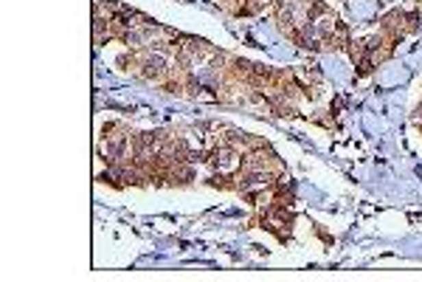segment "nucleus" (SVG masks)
<instances>
[{"instance_id": "obj_2", "label": "nucleus", "mask_w": 422, "mask_h": 282, "mask_svg": "<svg viewBox=\"0 0 422 282\" xmlns=\"http://www.w3.org/2000/svg\"><path fill=\"white\" fill-rule=\"evenodd\" d=\"M206 184L211 189H223V192H240V184H236V172H211L206 178Z\"/></svg>"}, {"instance_id": "obj_1", "label": "nucleus", "mask_w": 422, "mask_h": 282, "mask_svg": "<svg viewBox=\"0 0 422 282\" xmlns=\"http://www.w3.org/2000/svg\"><path fill=\"white\" fill-rule=\"evenodd\" d=\"M195 164L192 161H175L169 167V178H166V187H189L195 181Z\"/></svg>"}]
</instances>
